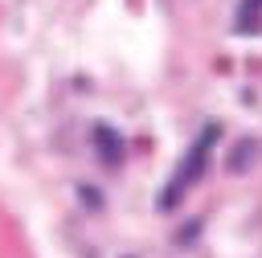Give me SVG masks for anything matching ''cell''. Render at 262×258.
Returning a JSON list of instances; mask_svg holds the SVG:
<instances>
[{
  "label": "cell",
  "instance_id": "obj_3",
  "mask_svg": "<svg viewBox=\"0 0 262 258\" xmlns=\"http://www.w3.org/2000/svg\"><path fill=\"white\" fill-rule=\"evenodd\" d=\"M233 29L237 33H258L262 29V0H242L237 16H233Z\"/></svg>",
  "mask_w": 262,
  "mask_h": 258
},
{
  "label": "cell",
  "instance_id": "obj_2",
  "mask_svg": "<svg viewBox=\"0 0 262 258\" xmlns=\"http://www.w3.org/2000/svg\"><path fill=\"white\" fill-rule=\"evenodd\" d=\"M94 147H98V156H102L106 168H115V164L123 160V135H119L115 127H106V123L94 127Z\"/></svg>",
  "mask_w": 262,
  "mask_h": 258
},
{
  "label": "cell",
  "instance_id": "obj_1",
  "mask_svg": "<svg viewBox=\"0 0 262 258\" xmlns=\"http://www.w3.org/2000/svg\"><path fill=\"white\" fill-rule=\"evenodd\" d=\"M217 135H221V127H217V123H205V127H201L196 143H192V147H188V156L180 160V172H176V176H172V184L160 192V209H172V205H176V197H180L188 184H196V180H201V172H205V164H209V152H213Z\"/></svg>",
  "mask_w": 262,
  "mask_h": 258
}]
</instances>
